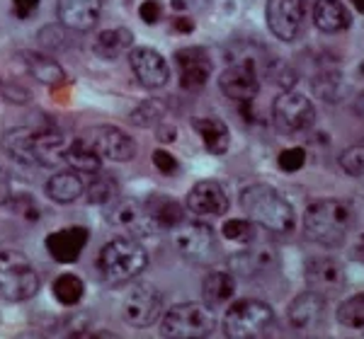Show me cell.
<instances>
[{
  "label": "cell",
  "mask_w": 364,
  "mask_h": 339,
  "mask_svg": "<svg viewBox=\"0 0 364 339\" xmlns=\"http://www.w3.org/2000/svg\"><path fill=\"white\" fill-rule=\"evenodd\" d=\"M240 209L255 226L269 233H291L296 226V216L291 204L269 184H248L240 191Z\"/></svg>",
  "instance_id": "6da1fadb"
},
{
  "label": "cell",
  "mask_w": 364,
  "mask_h": 339,
  "mask_svg": "<svg viewBox=\"0 0 364 339\" xmlns=\"http://www.w3.org/2000/svg\"><path fill=\"white\" fill-rule=\"evenodd\" d=\"M355 223V209L343 199H321L304 213V233L311 243L323 248H338Z\"/></svg>",
  "instance_id": "7a4b0ae2"
},
{
  "label": "cell",
  "mask_w": 364,
  "mask_h": 339,
  "mask_svg": "<svg viewBox=\"0 0 364 339\" xmlns=\"http://www.w3.org/2000/svg\"><path fill=\"white\" fill-rule=\"evenodd\" d=\"M149 267V252L134 238H114L100 250L97 269L107 284H129Z\"/></svg>",
  "instance_id": "3957f363"
},
{
  "label": "cell",
  "mask_w": 364,
  "mask_h": 339,
  "mask_svg": "<svg viewBox=\"0 0 364 339\" xmlns=\"http://www.w3.org/2000/svg\"><path fill=\"white\" fill-rule=\"evenodd\" d=\"M216 330L214 308L207 303H180L161 318V337L204 339Z\"/></svg>",
  "instance_id": "277c9868"
},
{
  "label": "cell",
  "mask_w": 364,
  "mask_h": 339,
  "mask_svg": "<svg viewBox=\"0 0 364 339\" xmlns=\"http://www.w3.org/2000/svg\"><path fill=\"white\" fill-rule=\"evenodd\" d=\"M274 327L272 306L257 298H243L233 303L224 315V335L231 339H257L269 335Z\"/></svg>",
  "instance_id": "5b68a950"
},
{
  "label": "cell",
  "mask_w": 364,
  "mask_h": 339,
  "mask_svg": "<svg viewBox=\"0 0 364 339\" xmlns=\"http://www.w3.org/2000/svg\"><path fill=\"white\" fill-rule=\"evenodd\" d=\"M39 291V277L32 262L17 250H0V296L10 303L34 298Z\"/></svg>",
  "instance_id": "8992f818"
},
{
  "label": "cell",
  "mask_w": 364,
  "mask_h": 339,
  "mask_svg": "<svg viewBox=\"0 0 364 339\" xmlns=\"http://www.w3.org/2000/svg\"><path fill=\"white\" fill-rule=\"evenodd\" d=\"M272 116H274L277 131L289 138H294L299 133L309 131V128L314 126L316 109H314V102H311L309 97H304L301 92L284 90L277 99H274Z\"/></svg>",
  "instance_id": "52a82bcc"
},
{
  "label": "cell",
  "mask_w": 364,
  "mask_h": 339,
  "mask_svg": "<svg viewBox=\"0 0 364 339\" xmlns=\"http://www.w3.org/2000/svg\"><path fill=\"white\" fill-rule=\"evenodd\" d=\"M122 318L132 327H151L163 318V296L154 284H134L122 301Z\"/></svg>",
  "instance_id": "ba28073f"
},
{
  "label": "cell",
  "mask_w": 364,
  "mask_h": 339,
  "mask_svg": "<svg viewBox=\"0 0 364 339\" xmlns=\"http://www.w3.org/2000/svg\"><path fill=\"white\" fill-rule=\"evenodd\" d=\"M175 230V248L185 260L195 265H211L216 260V238L214 230L202 221H182Z\"/></svg>",
  "instance_id": "9c48e42d"
},
{
  "label": "cell",
  "mask_w": 364,
  "mask_h": 339,
  "mask_svg": "<svg viewBox=\"0 0 364 339\" xmlns=\"http://www.w3.org/2000/svg\"><path fill=\"white\" fill-rule=\"evenodd\" d=\"M107 221L112 226V230L119 233L122 238H134V240L151 238L158 228V221L149 211V206L136 201V199L117 201V206L109 211Z\"/></svg>",
  "instance_id": "30bf717a"
},
{
  "label": "cell",
  "mask_w": 364,
  "mask_h": 339,
  "mask_svg": "<svg viewBox=\"0 0 364 339\" xmlns=\"http://www.w3.org/2000/svg\"><path fill=\"white\" fill-rule=\"evenodd\" d=\"M83 138L100 155L109 157V160H114V162H129L136 155V143H134V138L112 124L90 126L83 133Z\"/></svg>",
  "instance_id": "8fae6325"
},
{
  "label": "cell",
  "mask_w": 364,
  "mask_h": 339,
  "mask_svg": "<svg viewBox=\"0 0 364 339\" xmlns=\"http://www.w3.org/2000/svg\"><path fill=\"white\" fill-rule=\"evenodd\" d=\"M267 27L282 42H294L304 27L301 0H267L265 8Z\"/></svg>",
  "instance_id": "7c38bea8"
},
{
  "label": "cell",
  "mask_w": 364,
  "mask_h": 339,
  "mask_svg": "<svg viewBox=\"0 0 364 339\" xmlns=\"http://www.w3.org/2000/svg\"><path fill=\"white\" fill-rule=\"evenodd\" d=\"M175 63L180 73V87L182 90H202L211 75V58L202 46H185L175 51Z\"/></svg>",
  "instance_id": "4fadbf2b"
},
{
  "label": "cell",
  "mask_w": 364,
  "mask_h": 339,
  "mask_svg": "<svg viewBox=\"0 0 364 339\" xmlns=\"http://www.w3.org/2000/svg\"><path fill=\"white\" fill-rule=\"evenodd\" d=\"M304 277H306L309 291H314V294L323 298L340 294L345 286V272L340 267V262L333 260V257H314V260H309Z\"/></svg>",
  "instance_id": "5bb4252c"
},
{
  "label": "cell",
  "mask_w": 364,
  "mask_h": 339,
  "mask_svg": "<svg viewBox=\"0 0 364 339\" xmlns=\"http://www.w3.org/2000/svg\"><path fill=\"white\" fill-rule=\"evenodd\" d=\"M129 63H132V71L136 75V80L149 90H158V87H166L170 78L168 61L158 54L151 46H139L129 54Z\"/></svg>",
  "instance_id": "9a60e30c"
},
{
  "label": "cell",
  "mask_w": 364,
  "mask_h": 339,
  "mask_svg": "<svg viewBox=\"0 0 364 339\" xmlns=\"http://www.w3.org/2000/svg\"><path fill=\"white\" fill-rule=\"evenodd\" d=\"M87 240H90V230L83 226H70L54 230L49 238L44 240L46 252L51 255V260L58 265H73L80 257V252L85 250Z\"/></svg>",
  "instance_id": "2e32d148"
},
{
  "label": "cell",
  "mask_w": 364,
  "mask_h": 339,
  "mask_svg": "<svg viewBox=\"0 0 364 339\" xmlns=\"http://www.w3.org/2000/svg\"><path fill=\"white\" fill-rule=\"evenodd\" d=\"M219 87L233 102H252L257 92H260V80H257L255 66L250 61H243L238 66L226 68L219 78Z\"/></svg>",
  "instance_id": "e0dca14e"
},
{
  "label": "cell",
  "mask_w": 364,
  "mask_h": 339,
  "mask_svg": "<svg viewBox=\"0 0 364 339\" xmlns=\"http://www.w3.org/2000/svg\"><path fill=\"white\" fill-rule=\"evenodd\" d=\"M187 209L199 218L221 216L228 211V194L216 179H202L187 194Z\"/></svg>",
  "instance_id": "ac0fdd59"
},
{
  "label": "cell",
  "mask_w": 364,
  "mask_h": 339,
  "mask_svg": "<svg viewBox=\"0 0 364 339\" xmlns=\"http://www.w3.org/2000/svg\"><path fill=\"white\" fill-rule=\"evenodd\" d=\"M326 298L306 291V294L296 296L289 306V325L299 332H314L321 330L326 323Z\"/></svg>",
  "instance_id": "d6986e66"
},
{
  "label": "cell",
  "mask_w": 364,
  "mask_h": 339,
  "mask_svg": "<svg viewBox=\"0 0 364 339\" xmlns=\"http://www.w3.org/2000/svg\"><path fill=\"white\" fill-rule=\"evenodd\" d=\"M102 0H58V20L63 27L87 32L97 25Z\"/></svg>",
  "instance_id": "ffe728a7"
},
{
  "label": "cell",
  "mask_w": 364,
  "mask_h": 339,
  "mask_svg": "<svg viewBox=\"0 0 364 339\" xmlns=\"http://www.w3.org/2000/svg\"><path fill=\"white\" fill-rule=\"evenodd\" d=\"M68 141L56 128H39L34 131V165L56 167L66 162Z\"/></svg>",
  "instance_id": "44dd1931"
},
{
  "label": "cell",
  "mask_w": 364,
  "mask_h": 339,
  "mask_svg": "<svg viewBox=\"0 0 364 339\" xmlns=\"http://www.w3.org/2000/svg\"><path fill=\"white\" fill-rule=\"evenodd\" d=\"M274 265H277V257L269 248H252L228 257V267L238 277H257V274L269 272Z\"/></svg>",
  "instance_id": "7402d4cb"
},
{
  "label": "cell",
  "mask_w": 364,
  "mask_h": 339,
  "mask_svg": "<svg viewBox=\"0 0 364 339\" xmlns=\"http://www.w3.org/2000/svg\"><path fill=\"white\" fill-rule=\"evenodd\" d=\"M314 25L326 34H338L352 25V15L340 0H318L314 8Z\"/></svg>",
  "instance_id": "603a6c76"
},
{
  "label": "cell",
  "mask_w": 364,
  "mask_h": 339,
  "mask_svg": "<svg viewBox=\"0 0 364 339\" xmlns=\"http://www.w3.org/2000/svg\"><path fill=\"white\" fill-rule=\"evenodd\" d=\"M195 131L199 133V138L207 145V150L211 155H224L231 145V128L224 119H216V116H202V119L192 121Z\"/></svg>",
  "instance_id": "cb8c5ba5"
},
{
  "label": "cell",
  "mask_w": 364,
  "mask_h": 339,
  "mask_svg": "<svg viewBox=\"0 0 364 339\" xmlns=\"http://www.w3.org/2000/svg\"><path fill=\"white\" fill-rule=\"evenodd\" d=\"M134 46V32L129 27H114V29H105V32L97 34L95 44V54L105 61H117L127 54Z\"/></svg>",
  "instance_id": "d4e9b609"
},
{
  "label": "cell",
  "mask_w": 364,
  "mask_h": 339,
  "mask_svg": "<svg viewBox=\"0 0 364 339\" xmlns=\"http://www.w3.org/2000/svg\"><path fill=\"white\" fill-rule=\"evenodd\" d=\"M44 191H46V196L56 204H73L83 196L85 184H83L80 172H75V170H66V172L54 174V177L46 182Z\"/></svg>",
  "instance_id": "484cf974"
},
{
  "label": "cell",
  "mask_w": 364,
  "mask_h": 339,
  "mask_svg": "<svg viewBox=\"0 0 364 339\" xmlns=\"http://www.w3.org/2000/svg\"><path fill=\"white\" fill-rule=\"evenodd\" d=\"M22 63H25L27 73L32 78H37L39 83H46L51 87L66 83V71L61 68V63H56L54 58L46 54H37V51H25L22 54Z\"/></svg>",
  "instance_id": "4316f807"
},
{
  "label": "cell",
  "mask_w": 364,
  "mask_h": 339,
  "mask_svg": "<svg viewBox=\"0 0 364 339\" xmlns=\"http://www.w3.org/2000/svg\"><path fill=\"white\" fill-rule=\"evenodd\" d=\"M3 150L20 165H34V131L25 126L8 128L3 133Z\"/></svg>",
  "instance_id": "83f0119b"
},
{
  "label": "cell",
  "mask_w": 364,
  "mask_h": 339,
  "mask_svg": "<svg viewBox=\"0 0 364 339\" xmlns=\"http://www.w3.org/2000/svg\"><path fill=\"white\" fill-rule=\"evenodd\" d=\"M236 294V277L231 272H209L202 282V296L204 303L211 308L224 306Z\"/></svg>",
  "instance_id": "f1b7e54d"
},
{
  "label": "cell",
  "mask_w": 364,
  "mask_h": 339,
  "mask_svg": "<svg viewBox=\"0 0 364 339\" xmlns=\"http://www.w3.org/2000/svg\"><path fill=\"white\" fill-rule=\"evenodd\" d=\"M66 162L70 165V170H75V172H80V174H97L100 170H102V155H100L83 136L68 143Z\"/></svg>",
  "instance_id": "f546056e"
},
{
  "label": "cell",
  "mask_w": 364,
  "mask_h": 339,
  "mask_svg": "<svg viewBox=\"0 0 364 339\" xmlns=\"http://www.w3.org/2000/svg\"><path fill=\"white\" fill-rule=\"evenodd\" d=\"M146 206H149V211L154 213L158 226H163V228H175V226H180L182 221H185V218H182V206L175 201V199L156 194V196H151L149 201H146Z\"/></svg>",
  "instance_id": "4dcf8cb0"
},
{
  "label": "cell",
  "mask_w": 364,
  "mask_h": 339,
  "mask_svg": "<svg viewBox=\"0 0 364 339\" xmlns=\"http://www.w3.org/2000/svg\"><path fill=\"white\" fill-rule=\"evenodd\" d=\"M51 291H54V298L61 306H78L85 296V284L75 274H61L51 286Z\"/></svg>",
  "instance_id": "1f68e13d"
},
{
  "label": "cell",
  "mask_w": 364,
  "mask_h": 339,
  "mask_svg": "<svg viewBox=\"0 0 364 339\" xmlns=\"http://www.w3.org/2000/svg\"><path fill=\"white\" fill-rule=\"evenodd\" d=\"M117 194H119V189H117V182L109 174H92L90 184L85 187V196L90 204H95V206H105V204H112Z\"/></svg>",
  "instance_id": "d6a6232c"
},
{
  "label": "cell",
  "mask_w": 364,
  "mask_h": 339,
  "mask_svg": "<svg viewBox=\"0 0 364 339\" xmlns=\"http://www.w3.org/2000/svg\"><path fill=\"white\" fill-rule=\"evenodd\" d=\"M314 92L326 102H338L345 95L343 75L338 71H321L314 80Z\"/></svg>",
  "instance_id": "836d02e7"
},
{
  "label": "cell",
  "mask_w": 364,
  "mask_h": 339,
  "mask_svg": "<svg viewBox=\"0 0 364 339\" xmlns=\"http://www.w3.org/2000/svg\"><path fill=\"white\" fill-rule=\"evenodd\" d=\"M163 119H166V109H163V104L156 102V99H146V102H141L139 107L132 112V116H129V121L139 128L158 126Z\"/></svg>",
  "instance_id": "e575fe53"
},
{
  "label": "cell",
  "mask_w": 364,
  "mask_h": 339,
  "mask_svg": "<svg viewBox=\"0 0 364 339\" xmlns=\"http://www.w3.org/2000/svg\"><path fill=\"white\" fill-rule=\"evenodd\" d=\"M338 323L352 330L364 327V294H357L338 306Z\"/></svg>",
  "instance_id": "d590c367"
},
{
  "label": "cell",
  "mask_w": 364,
  "mask_h": 339,
  "mask_svg": "<svg viewBox=\"0 0 364 339\" xmlns=\"http://www.w3.org/2000/svg\"><path fill=\"white\" fill-rule=\"evenodd\" d=\"M221 233H224L226 240L240 243V245L255 240V226H252L250 218L248 221L245 218H228L224 223V228H221Z\"/></svg>",
  "instance_id": "8d00e7d4"
},
{
  "label": "cell",
  "mask_w": 364,
  "mask_h": 339,
  "mask_svg": "<svg viewBox=\"0 0 364 339\" xmlns=\"http://www.w3.org/2000/svg\"><path fill=\"white\" fill-rule=\"evenodd\" d=\"M340 167L350 177H364V145H352L340 155Z\"/></svg>",
  "instance_id": "74e56055"
},
{
  "label": "cell",
  "mask_w": 364,
  "mask_h": 339,
  "mask_svg": "<svg viewBox=\"0 0 364 339\" xmlns=\"http://www.w3.org/2000/svg\"><path fill=\"white\" fill-rule=\"evenodd\" d=\"M277 165H279L282 172H287V174L299 172V170L306 165V150H304V148H287V150H282L279 157H277Z\"/></svg>",
  "instance_id": "f35d334b"
},
{
  "label": "cell",
  "mask_w": 364,
  "mask_h": 339,
  "mask_svg": "<svg viewBox=\"0 0 364 339\" xmlns=\"http://www.w3.org/2000/svg\"><path fill=\"white\" fill-rule=\"evenodd\" d=\"M154 165H156L158 172L168 174V177H173V174L180 172V162L175 160V155L168 153V150H163V148L154 150Z\"/></svg>",
  "instance_id": "ab89813d"
},
{
  "label": "cell",
  "mask_w": 364,
  "mask_h": 339,
  "mask_svg": "<svg viewBox=\"0 0 364 339\" xmlns=\"http://www.w3.org/2000/svg\"><path fill=\"white\" fill-rule=\"evenodd\" d=\"M61 27L51 25V27L42 29V32H39V42H42V46H46V49H63V46H66V34H63Z\"/></svg>",
  "instance_id": "60d3db41"
},
{
  "label": "cell",
  "mask_w": 364,
  "mask_h": 339,
  "mask_svg": "<svg viewBox=\"0 0 364 339\" xmlns=\"http://www.w3.org/2000/svg\"><path fill=\"white\" fill-rule=\"evenodd\" d=\"M267 75L274 80V83H279L282 87H284V90H291V85H294V80H296L294 71H291V68H287L282 61H274L272 68L267 71Z\"/></svg>",
  "instance_id": "b9f144b4"
},
{
  "label": "cell",
  "mask_w": 364,
  "mask_h": 339,
  "mask_svg": "<svg viewBox=\"0 0 364 339\" xmlns=\"http://www.w3.org/2000/svg\"><path fill=\"white\" fill-rule=\"evenodd\" d=\"M139 15L146 25H156V22L163 20V5L161 0H144L139 8Z\"/></svg>",
  "instance_id": "7bdbcfd3"
},
{
  "label": "cell",
  "mask_w": 364,
  "mask_h": 339,
  "mask_svg": "<svg viewBox=\"0 0 364 339\" xmlns=\"http://www.w3.org/2000/svg\"><path fill=\"white\" fill-rule=\"evenodd\" d=\"M39 8V0H13V13L20 20H29Z\"/></svg>",
  "instance_id": "ee69618b"
},
{
  "label": "cell",
  "mask_w": 364,
  "mask_h": 339,
  "mask_svg": "<svg viewBox=\"0 0 364 339\" xmlns=\"http://www.w3.org/2000/svg\"><path fill=\"white\" fill-rule=\"evenodd\" d=\"M175 136H178V128H175L173 124H168L166 119L161 121V124L156 126V138L161 143H173L175 141Z\"/></svg>",
  "instance_id": "f6af8a7d"
},
{
  "label": "cell",
  "mask_w": 364,
  "mask_h": 339,
  "mask_svg": "<svg viewBox=\"0 0 364 339\" xmlns=\"http://www.w3.org/2000/svg\"><path fill=\"white\" fill-rule=\"evenodd\" d=\"M10 199H13V184H10L8 172L0 167V206H3V204H10Z\"/></svg>",
  "instance_id": "bcb514c9"
},
{
  "label": "cell",
  "mask_w": 364,
  "mask_h": 339,
  "mask_svg": "<svg viewBox=\"0 0 364 339\" xmlns=\"http://www.w3.org/2000/svg\"><path fill=\"white\" fill-rule=\"evenodd\" d=\"M204 5V0H173V8L182 10V13H192V10H199Z\"/></svg>",
  "instance_id": "7dc6e473"
},
{
  "label": "cell",
  "mask_w": 364,
  "mask_h": 339,
  "mask_svg": "<svg viewBox=\"0 0 364 339\" xmlns=\"http://www.w3.org/2000/svg\"><path fill=\"white\" fill-rule=\"evenodd\" d=\"M173 27L178 29V32H192V29H195V25H192L187 17H178V20L173 22Z\"/></svg>",
  "instance_id": "c3c4849f"
},
{
  "label": "cell",
  "mask_w": 364,
  "mask_h": 339,
  "mask_svg": "<svg viewBox=\"0 0 364 339\" xmlns=\"http://www.w3.org/2000/svg\"><path fill=\"white\" fill-rule=\"evenodd\" d=\"M357 112H360V116H362V121H364V95L357 99Z\"/></svg>",
  "instance_id": "681fc988"
},
{
  "label": "cell",
  "mask_w": 364,
  "mask_h": 339,
  "mask_svg": "<svg viewBox=\"0 0 364 339\" xmlns=\"http://www.w3.org/2000/svg\"><path fill=\"white\" fill-rule=\"evenodd\" d=\"M352 5H355L360 13H364V0H352Z\"/></svg>",
  "instance_id": "f907efd6"
},
{
  "label": "cell",
  "mask_w": 364,
  "mask_h": 339,
  "mask_svg": "<svg viewBox=\"0 0 364 339\" xmlns=\"http://www.w3.org/2000/svg\"><path fill=\"white\" fill-rule=\"evenodd\" d=\"M360 73L364 75V63H362V66H360Z\"/></svg>",
  "instance_id": "816d5d0a"
}]
</instances>
